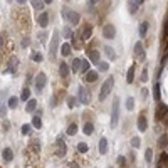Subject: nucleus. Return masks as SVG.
Wrapping results in <instances>:
<instances>
[{
	"mask_svg": "<svg viewBox=\"0 0 168 168\" xmlns=\"http://www.w3.org/2000/svg\"><path fill=\"white\" fill-rule=\"evenodd\" d=\"M113 86H114V79H113V77H108V79L104 81V84H103L101 91H99V99H101V101L106 99V96H108L109 92H111Z\"/></svg>",
	"mask_w": 168,
	"mask_h": 168,
	"instance_id": "nucleus-1",
	"label": "nucleus"
},
{
	"mask_svg": "<svg viewBox=\"0 0 168 168\" xmlns=\"http://www.w3.org/2000/svg\"><path fill=\"white\" fill-rule=\"evenodd\" d=\"M62 17H66V19L71 22L72 25H77V24H79V19H81L77 12H74V10H69V8H66V7L62 8Z\"/></svg>",
	"mask_w": 168,
	"mask_h": 168,
	"instance_id": "nucleus-2",
	"label": "nucleus"
},
{
	"mask_svg": "<svg viewBox=\"0 0 168 168\" xmlns=\"http://www.w3.org/2000/svg\"><path fill=\"white\" fill-rule=\"evenodd\" d=\"M118 118H119V101L118 98L113 101V109H111V126H118Z\"/></svg>",
	"mask_w": 168,
	"mask_h": 168,
	"instance_id": "nucleus-3",
	"label": "nucleus"
},
{
	"mask_svg": "<svg viewBox=\"0 0 168 168\" xmlns=\"http://www.w3.org/2000/svg\"><path fill=\"white\" fill-rule=\"evenodd\" d=\"M57 47H59V32L52 34V40H50V46H49V54L50 57L54 59L56 54H57Z\"/></svg>",
	"mask_w": 168,
	"mask_h": 168,
	"instance_id": "nucleus-4",
	"label": "nucleus"
},
{
	"mask_svg": "<svg viewBox=\"0 0 168 168\" xmlns=\"http://www.w3.org/2000/svg\"><path fill=\"white\" fill-rule=\"evenodd\" d=\"M46 82H47V76L44 74V72H39L37 77H35V88H37V91H42L44 86H46Z\"/></svg>",
	"mask_w": 168,
	"mask_h": 168,
	"instance_id": "nucleus-5",
	"label": "nucleus"
},
{
	"mask_svg": "<svg viewBox=\"0 0 168 168\" xmlns=\"http://www.w3.org/2000/svg\"><path fill=\"white\" fill-rule=\"evenodd\" d=\"M79 101L82 103V104H88L89 101H91V94L88 92V89L84 88V86L79 88Z\"/></svg>",
	"mask_w": 168,
	"mask_h": 168,
	"instance_id": "nucleus-6",
	"label": "nucleus"
},
{
	"mask_svg": "<svg viewBox=\"0 0 168 168\" xmlns=\"http://www.w3.org/2000/svg\"><path fill=\"white\" fill-rule=\"evenodd\" d=\"M103 35H104L106 39H114V35H116V32H114V25L106 24L104 27H103Z\"/></svg>",
	"mask_w": 168,
	"mask_h": 168,
	"instance_id": "nucleus-7",
	"label": "nucleus"
},
{
	"mask_svg": "<svg viewBox=\"0 0 168 168\" xmlns=\"http://www.w3.org/2000/svg\"><path fill=\"white\" fill-rule=\"evenodd\" d=\"M168 113V106L166 104H160L158 109H156V114H155V119L156 121H160V119H163L165 114Z\"/></svg>",
	"mask_w": 168,
	"mask_h": 168,
	"instance_id": "nucleus-8",
	"label": "nucleus"
},
{
	"mask_svg": "<svg viewBox=\"0 0 168 168\" xmlns=\"http://www.w3.org/2000/svg\"><path fill=\"white\" fill-rule=\"evenodd\" d=\"M56 143H57V156H64L66 155V151H67V148H66V143L62 141V136H59Z\"/></svg>",
	"mask_w": 168,
	"mask_h": 168,
	"instance_id": "nucleus-9",
	"label": "nucleus"
},
{
	"mask_svg": "<svg viewBox=\"0 0 168 168\" xmlns=\"http://www.w3.org/2000/svg\"><path fill=\"white\" fill-rule=\"evenodd\" d=\"M134 56L138 61H143L145 59V49H143L141 42H136V46H134Z\"/></svg>",
	"mask_w": 168,
	"mask_h": 168,
	"instance_id": "nucleus-10",
	"label": "nucleus"
},
{
	"mask_svg": "<svg viewBox=\"0 0 168 168\" xmlns=\"http://www.w3.org/2000/svg\"><path fill=\"white\" fill-rule=\"evenodd\" d=\"M37 22H39V25H40V27H47V24H49V14H47V12H42L40 15H39Z\"/></svg>",
	"mask_w": 168,
	"mask_h": 168,
	"instance_id": "nucleus-11",
	"label": "nucleus"
},
{
	"mask_svg": "<svg viewBox=\"0 0 168 168\" xmlns=\"http://www.w3.org/2000/svg\"><path fill=\"white\" fill-rule=\"evenodd\" d=\"M146 128H148L146 118H145V114H140V118H138V130H140V131H145Z\"/></svg>",
	"mask_w": 168,
	"mask_h": 168,
	"instance_id": "nucleus-12",
	"label": "nucleus"
},
{
	"mask_svg": "<svg viewBox=\"0 0 168 168\" xmlns=\"http://www.w3.org/2000/svg\"><path fill=\"white\" fill-rule=\"evenodd\" d=\"M91 34H92V27H91V24H86L82 27V39L84 40H88L89 37H91Z\"/></svg>",
	"mask_w": 168,
	"mask_h": 168,
	"instance_id": "nucleus-13",
	"label": "nucleus"
},
{
	"mask_svg": "<svg viewBox=\"0 0 168 168\" xmlns=\"http://www.w3.org/2000/svg\"><path fill=\"white\" fill-rule=\"evenodd\" d=\"M141 4H143L141 0H134V2H130V5H128V10H130L131 14H134L136 10H138V7H140Z\"/></svg>",
	"mask_w": 168,
	"mask_h": 168,
	"instance_id": "nucleus-14",
	"label": "nucleus"
},
{
	"mask_svg": "<svg viewBox=\"0 0 168 168\" xmlns=\"http://www.w3.org/2000/svg\"><path fill=\"white\" fill-rule=\"evenodd\" d=\"M106 151H108V140L101 138L99 140V153H101V155H104Z\"/></svg>",
	"mask_w": 168,
	"mask_h": 168,
	"instance_id": "nucleus-15",
	"label": "nucleus"
},
{
	"mask_svg": "<svg viewBox=\"0 0 168 168\" xmlns=\"http://www.w3.org/2000/svg\"><path fill=\"white\" fill-rule=\"evenodd\" d=\"M89 61L92 64H98L99 62V52L98 50H89Z\"/></svg>",
	"mask_w": 168,
	"mask_h": 168,
	"instance_id": "nucleus-16",
	"label": "nucleus"
},
{
	"mask_svg": "<svg viewBox=\"0 0 168 168\" xmlns=\"http://www.w3.org/2000/svg\"><path fill=\"white\" fill-rule=\"evenodd\" d=\"M104 52H106V56H108L109 61H114V59H116V52H114L109 46H104Z\"/></svg>",
	"mask_w": 168,
	"mask_h": 168,
	"instance_id": "nucleus-17",
	"label": "nucleus"
},
{
	"mask_svg": "<svg viewBox=\"0 0 168 168\" xmlns=\"http://www.w3.org/2000/svg\"><path fill=\"white\" fill-rule=\"evenodd\" d=\"M59 74L62 76V77H66V76L69 74V66H67L66 62H62L61 66H59Z\"/></svg>",
	"mask_w": 168,
	"mask_h": 168,
	"instance_id": "nucleus-18",
	"label": "nucleus"
},
{
	"mask_svg": "<svg viewBox=\"0 0 168 168\" xmlns=\"http://www.w3.org/2000/svg\"><path fill=\"white\" fill-rule=\"evenodd\" d=\"M17 64H19L17 57H10V64H8V72H15V71H17Z\"/></svg>",
	"mask_w": 168,
	"mask_h": 168,
	"instance_id": "nucleus-19",
	"label": "nucleus"
},
{
	"mask_svg": "<svg viewBox=\"0 0 168 168\" xmlns=\"http://www.w3.org/2000/svg\"><path fill=\"white\" fill-rule=\"evenodd\" d=\"M133 79H134V66H131L130 69H128V74H126V82L131 84Z\"/></svg>",
	"mask_w": 168,
	"mask_h": 168,
	"instance_id": "nucleus-20",
	"label": "nucleus"
},
{
	"mask_svg": "<svg viewBox=\"0 0 168 168\" xmlns=\"http://www.w3.org/2000/svg\"><path fill=\"white\" fill-rule=\"evenodd\" d=\"M96 79H98V72L96 71H89L88 74H86V81H88V82H94Z\"/></svg>",
	"mask_w": 168,
	"mask_h": 168,
	"instance_id": "nucleus-21",
	"label": "nucleus"
},
{
	"mask_svg": "<svg viewBox=\"0 0 168 168\" xmlns=\"http://www.w3.org/2000/svg\"><path fill=\"white\" fill-rule=\"evenodd\" d=\"M146 32H148V22H141V24H140V35L145 37Z\"/></svg>",
	"mask_w": 168,
	"mask_h": 168,
	"instance_id": "nucleus-22",
	"label": "nucleus"
},
{
	"mask_svg": "<svg viewBox=\"0 0 168 168\" xmlns=\"http://www.w3.org/2000/svg\"><path fill=\"white\" fill-rule=\"evenodd\" d=\"M35 106H37V101H35V99H30L29 103H27V106H25V111L32 113L34 109H35Z\"/></svg>",
	"mask_w": 168,
	"mask_h": 168,
	"instance_id": "nucleus-23",
	"label": "nucleus"
},
{
	"mask_svg": "<svg viewBox=\"0 0 168 168\" xmlns=\"http://www.w3.org/2000/svg\"><path fill=\"white\" fill-rule=\"evenodd\" d=\"M12 158H14L12 150H10V148H5V150H4V160H5V161H10Z\"/></svg>",
	"mask_w": 168,
	"mask_h": 168,
	"instance_id": "nucleus-24",
	"label": "nucleus"
},
{
	"mask_svg": "<svg viewBox=\"0 0 168 168\" xmlns=\"http://www.w3.org/2000/svg\"><path fill=\"white\" fill-rule=\"evenodd\" d=\"M61 54H62V56H69V54H71V46L64 42L62 47H61Z\"/></svg>",
	"mask_w": 168,
	"mask_h": 168,
	"instance_id": "nucleus-25",
	"label": "nucleus"
},
{
	"mask_svg": "<svg viewBox=\"0 0 168 168\" xmlns=\"http://www.w3.org/2000/svg\"><path fill=\"white\" fill-rule=\"evenodd\" d=\"M30 98V89L29 88H24L22 89V94H20V99L22 101H27Z\"/></svg>",
	"mask_w": 168,
	"mask_h": 168,
	"instance_id": "nucleus-26",
	"label": "nucleus"
},
{
	"mask_svg": "<svg viewBox=\"0 0 168 168\" xmlns=\"http://www.w3.org/2000/svg\"><path fill=\"white\" fill-rule=\"evenodd\" d=\"M81 69V59H74L72 61V72H77Z\"/></svg>",
	"mask_w": 168,
	"mask_h": 168,
	"instance_id": "nucleus-27",
	"label": "nucleus"
},
{
	"mask_svg": "<svg viewBox=\"0 0 168 168\" xmlns=\"http://www.w3.org/2000/svg\"><path fill=\"white\" fill-rule=\"evenodd\" d=\"M32 126H34V128H37V130H40V128H42V121H40V118H37V116L32 118Z\"/></svg>",
	"mask_w": 168,
	"mask_h": 168,
	"instance_id": "nucleus-28",
	"label": "nucleus"
},
{
	"mask_svg": "<svg viewBox=\"0 0 168 168\" xmlns=\"http://www.w3.org/2000/svg\"><path fill=\"white\" fill-rule=\"evenodd\" d=\"M82 131H84L86 134H91L92 131H94V126H92L91 123H86V124H84V128H82Z\"/></svg>",
	"mask_w": 168,
	"mask_h": 168,
	"instance_id": "nucleus-29",
	"label": "nucleus"
},
{
	"mask_svg": "<svg viewBox=\"0 0 168 168\" xmlns=\"http://www.w3.org/2000/svg\"><path fill=\"white\" fill-rule=\"evenodd\" d=\"M76 133H77V124H69V128H67V134H69V136H74Z\"/></svg>",
	"mask_w": 168,
	"mask_h": 168,
	"instance_id": "nucleus-30",
	"label": "nucleus"
},
{
	"mask_svg": "<svg viewBox=\"0 0 168 168\" xmlns=\"http://www.w3.org/2000/svg\"><path fill=\"white\" fill-rule=\"evenodd\" d=\"M32 4V7L35 8V10H40V8H44V2H40V0H34V2H30Z\"/></svg>",
	"mask_w": 168,
	"mask_h": 168,
	"instance_id": "nucleus-31",
	"label": "nucleus"
},
{
	"mask_svg": "<svg viewBox=\"0 0 168 168\" xmlns=\"http://www.w3.org/2000/svg\"><path fill=\"white\" fill-rule=\"evenodd\" d=\"M30 59H32V61H35V62H40V61H42V54H40V52H32Z\"/></svg>",
	"mask_w": 168,
	"mask_h": 168,
	"instance_id": "nucleus-32",
	"label": "nucleus"
},
{
	"mask_svg": "<svg viewBox=\"0 0 168 168\" xmlns=\"http://www.w3.org/2000/svg\"><path fill=\"white\" fill-rule=\"evenodd\" d=\"M109 64L108 62H98V71H108Z\"/></svg>",
	"mask_w": 168,
	"mask_h": 168,
	"instance_id": "nucleus-33",
	"label": "nucleus"
},
{
	"mask_svg": "<svg viewBox=\"0 0 168 168\" xmlns=\"http://www.w3.org/2000/svg\"><path fill=\"white\" fill-rule=\"evenodd\" d=\"M77 151L86 153V151H88V145H86V143H79V145H77Z\"/></svg>",
	"mask_w": 168,
	"mask_h": 168,
	"instance_id": "nucleus-34",
	"label": "nucleus"
},
{
	"mask_svg": "<svg viewBox=\"0 0 168 168\" xmlns=\"http://www.w3.org/2000/svg\"><path fill=\"white\" fill-rule=\"evenodd\" d=\"M166 143H168V136H166V134H163V136L160 138V146L165 148V146H166Z\"/></svg>",
	"mask_w": 168,
	"mask_h": 168,
	"instance_id": "nucleus-35",
	"label": "nucleus"
},
{
	"mask_svg": "<svg viewBox=\"0 0 168 168\" xmlns=\"http://www.w3.org/2000/svg\"><path fill=\"white\" fill-rule=\"evenodd\" d=\"M133 106H134V99H133V98H128V99H126V108L131 111V109H133Z\"/></svg>",
	"mask_w": 168,
	"mask_h": 168,
	"instance_id": "nucleus-36",
	"label": "nucleus"
},
{
	"mask_svg": "<svg viewBox=\"0 0 168 168\" xmlns=\"http://www.w3.org/2000/svg\"><path fill=\"white\" fill-rule=\"evenodd\" d=\"M17 103H19L17 98H10V99H8V108H17Z\"/></svg>",
	"mask_w": 168,
	"mask_h": 168,
	"instance_id": "nucleus-37",
	"label": "nucleus"
},
{
	"mask_svg": "<svg viewBox=\"0 0 168 168\" xmlns=\"http://www.w3.org/2000/svg\"><path fill=\"white\" fill-rule=\"evenodd\" d=\"M153 92H155V99L158 101L160 99V84L158 82L155 84V89H153Z\"/></svg>",
	"mask_w": 168,
	"mask_h": 168,
	"instance_id": "nucleus-38",
	"label": "nucleus"
},
{
	"mask_svg": "<svg viewBox=\"0 0 168 168\" xmlns=\"http://www.w3.org/2000/svg\"><path fill=\"white\" fill-rule=\"evenodd\" d=\"M140 143H141V141H140V138H138V136H134V138L131 140V146H133V148H138Z\"/></svg>",
	"mask_w": 168,
	"mask_h": 168,
	"instance_id": "nucleus-39",
	"label": "nucleus"
},
{
	"mask_svg": "<svg viewBox=\"0 0 168 168\" xmlns=\"http://www.w3.org/2000/svg\"><path fill=\"white\" fill-rule=\"evenodd\" d=\"M64 37H72V30H71V27H64Z\"/></svg>",
	"mask_w": 168,
	"mask_h": 168,
	"instance_id": "nucleus-40",
	"label": "nucleus"
},
{
	"mask_svg": "<svg viewBox=\"0 0 168 168\" xmlns=\"http://www.w3.org/2000/svg\"><path fill=\"white\" fill-rule=\"evenodd\" d=\"M81 71H89V62L88 61H81Z\"/></svg>",
	"mask_w": 168,
	"mask_h": 168,
	"instance_id": "nucleus-41",
	"label": "nucleus"
},
{
	"mask_svg": "<svg viewBox=\"0 0 168 168\" xmlns=\"http://www.w3.org/2000/svg\"><path fill=\"white\" fill-rule=\"evenodd\" d=\"M118 163H119V168H126V160H124V156H118Z\"/></svg>",
	"mask_w": 168,
	"mask_h": 168,
	"instance_id": "nucleus-42",
	"label": "nucleus"
},
{
	"mask_svg": "<svg viewBox=\"0 0 168 168\" xmlns=\"http://www.w3.org/2000/svg\"><path fill=\"white\" fill-rule=\"evenodd\" d=\"M151 160H153V150H146V161L151 163Z\"/></svg>",
	"mask_w": 168,
	"mask_h": 168,
	"instance_id": "nucleus-43",
	"label": "nucleus"
},
{
	"mask_svg": "<svg viewBox=\"0 0 168 168\" xmlns=\"http://www.w3.org/2000/svg\"><path fill=\"white\" fill-rule=\"evenodd\" d=\"M29 133H30V126L24 124V126H22V134H29Z\"/></svg>",
	"mask_w": 168,
	"mask_h": 168,
	"instance_id": "nucleus-44",
	"label": "nucleus"
},
{
	"mask_svg": "<svg viewBox=\"0 0 168 168\" xmlns=\"http://www.w3.org/2000/svg\"><path fill=\"white\" fill-rule=\"evenodd\" d=\"M67 104H69V108H74V104H76V98H69V99H67Z\"/></svg>",
	"mask_w": 168,
	"mask_h": 168,
	"instance_id": "nucleus-45",
	"label": "nucleus"
},
{
	"mask_svg": "<svg viewBox=\"0 0 168 168\" xmlns=\"http://www.w3.org/2000/svg\"><path fill=\"white\" fill-rule=\"evenodd\" d=\"M29 46V37H24L22 39V47H27Z\"/></svg>",
	"mask_w": 168,
	"mask_h": 168,
	"instance_id": "nucleus-46",
	"label": "nucleus"
},
{
	"mask_svg": "<svg viewBox=\"0 0 168 168\" xmlns=\"http://www.w3.org/2000/svg\"><path fill=\"white\" fill-rule=\"evenodd\" d=\"M141 94H143V99H145V98L148 96V89H146V88H143V89H141Z\"/></svg>",
	"mask_w": 168,
	"mask_h": 168,
	"instance_id": "nucleus-47",
	"label": "nucleus"
},
{
	"mask_svg": "<svg viewBox=\"0 0 168 168\" xmlns=\"http://www.w3.org/2000/svg\"><path fill=\"white\" fill-rule=\"evenodd\" d=\"M141 79H143V81H146V79H148V72H146V71H143V74H141Z\"/></svg>",
	"mask_w": 168,
	"mask_h": 168,
	"instance_id": "nucleus-48",
	"label": "nucleus"
},
{
	"mask_svg": "<svg viewBox=\"0 0 168 168\" xmlns=\"http://www.w3.org/2000/svg\"><path fill=\"white\" fill-rule=\"evenodd\" d=\"M5 113H7L5 108H4V106H0V116H5Z\"/></svg>",
	"mask_w": 168,
	"mask_h": 168,
	"instance_id": "nucleus-49",
	"label": "nucleus"
},
{
	"mask_svg": "<svg viewBox=\"0 0 168 168\" xmlns=\"http://www.w3.org/2000/svg\"><path fill=\"white\" fill-rule=\"evenodd\" d=\"M2 42H4V39H2V37H0V47H2Z\"/></svg>",
	"mask_w": 168,
	"mask_h": 168,
	"instance_id": "nucleus-50",
	"label": "nucleus"
}]
</instances>
